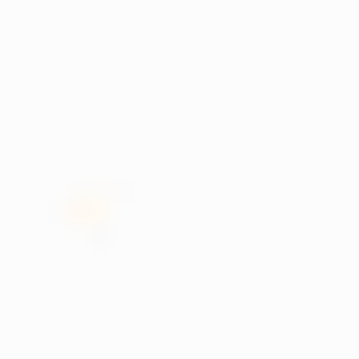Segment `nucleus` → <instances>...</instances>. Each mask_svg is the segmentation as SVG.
Here are the masks:
<instances>
[]
</instances>
